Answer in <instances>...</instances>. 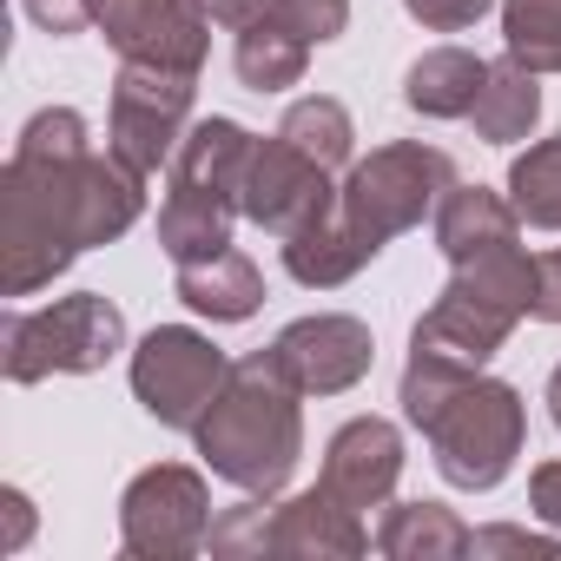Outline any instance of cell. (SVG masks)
<instances>
[{
  "label": "cell",
  "instance_id": "1",
  "mask_svg": "<svg viewBox=\"0 0 561 561\" xmlns=\"http://www.w3.org/2000/svg\"><path fill=\"white\" fill-rule=\"evenodd\" d=\"M139 211L146 172H133L119 152H93L73 106L34 113L0 172V291L34 298L80 251L133 231Z\"/></svg>",
  "mask_w": 561,
  "mask_h": 561
},
{
  "label": "cell",
  "instance_id": "2",
  "mask_svg": "<svg viewBox=\"0 0 561 561\" xmlns=\"http://www.w3.org/2000/svg\"><path fill=\"white\" fill-rule=\"evenodd\" d=\"M397 403H403L410 430L430 436V456H436V469H443L449 489L482 495L522 456L528 410H522L515 383L482 377V364L436 357V351H410L403 383H397Z\"/></svg>",
  "mask_w": 561,
  "mask_h": 561
},
{
  "label": "cell",
  "instance_id": "3",
  "mask_svg": "<svg viewBox=\"0 0 561 561\" xmlns=\"http://www.w3.org/2000/svg\"><path fill=\"white\" fill-rule=\"evenodd\" d=\"M298 383L277 370L271 351H251L231 364L225 390L211 397V410L198 416V456L218 482L244 489V495H277L291 482L298 456H305V416H298Z\"/></svg>",
  "mask_w": 561,
  "mask_h": 561
},
{
  "label": "cell",
  "instance_id": "4",
  "mask_svg": "<svg viewBox=\"0 0 561 561\" xmlns=\"http://www.w3.org/2000/svg\"><path fill=\"white\" fill-rule=\"evenodd\" d=\"M456 185V165L449 152L423 146V139H397V146H377L370 159H357L337 185V231L377 257L390 238H403L410 225H423V211L443 205V192Z\"/></svg>",
  "mask_w": 561,
  "mask_h": 561
},
{
  "label": "cell",
  "instance_id": "5",
  "mask_svg": "<svg viewBox=\"0 0 561 561\" xmlns=\"http://www.w3.org/2000/svg\"><path fill=\"white\" fill-rule=\"evenodd\" d=\"M119 351H126V318L100 291L60 298V305H41V311H8V324H0L8 383L87 377V370H106Z\"/></svg>",
  "mask_w": 561,
  "mask_h": 561
},
{
  "label": "cell",
  "instance_id": "6",
  "mask_svg": "<svg viewBox=\"0 0 561 561\" xmlns=\"http://www.w3.org/2000/svg\"><path fill=\"white\" fill-rule=\"evenodd\" d=\"M192 93H198V73L185 67H146V60H126L119 80H113V113H106V152H119L133 172H159L179 139L192 133Z\"/></svg>",
  "mask_w": 561,
  "mask_h": 561
},
{
  "label": "cell",
  "instance_id": "7",
  "mask_svg": "<svg viewBox=\"0 0 561 561\" xmlns=\"http://www.w3.org/2000/svg\"><path fill=\"white\" fill-rule=\"evenodd\" d=\"M211 541V489L185 462L139 469L119 495V548L139 561H185Z\"/></svg>",
  "mask_w": 561,
  "mask_h": 561
},
{
  "label": "cell",
  "instance_id": "8",
  "mask_svg": "<svg viewBox=\"0 0 561 561\" xmlns=\"http://www.w3.org/2000/svg\"><path fill=\"white\" fill-rule=\"evenodd\" d=\"M225 377H231L225 351L205 331H192V324H159L133 351V397L165 430H198V416L211 410V397L225 390Z\"/></svg>",
  "mask_w": 561,
  "mask_h": 561
},
{
  "label": "cell",
  "instance_id": "9",
  "mask_svg": "<svg viewBox=\"0 0 561 561\" xmlns=\"http://www.w3.org/2000/svg\"><path fill=\"white\" fill-rule=\"evenodd\" d=\"M244 218L251 225H264L271 238H298V231H311V225H324L331 211H337V185H331V172L311 159V152H298L285 133H271V139H257L251 146V165H244Z\"/></svg>",
  "mask_w": 561,
  "mask_h": 561
},
{
  "label": "cell",
  "instance_id": "10",
  "mask_svg": "<svg viewBox=\"0 0 561 561\" xmlns=\"http://www.w3.org/2000/svg\"><path fill=\"white\" fill-rule=\"evenodd\" d=\"M271 357L305 397H344L370 377L377 337H370V324H357L344 311H318V318H298V324L277 331Z\"/></svg>",
  "mask_w": 561,
  "mask_h": 561
},
{
  "label": "cell",
  "instance_id": "11",
  "mask_svg": "<svg viewBox=\"0 0 561 561\" xmlns=\"http://www.w3.org/2000/svg\"><path fill=\"white\" fill-rule=\"evenodd\" d=\"M93 27L113 41L119 60H146V67H205L211 47V21L192 0H93Z\"/></svg>",
  "mask_w": 561,
  "mask_h": 561
},
{
  "label": "cell",
  "instance_id": "12",
  "mask_svg": "<svg viewBox=\"0 0 561 561\" xmlns=\"http://www.w3.org/2000/svg\"><path fill=\"white\" fill-rule=\"evenodd\" d=\"M397 476H403V430L383 423V416H351L331 443H324V489L344 502V508H383L397 495Z\"/></svg>",
  "mask_w": 561,
  "mask_h": 561
},
{
  "label": "cell",
  "instance_id": "13",
  "mask_svg": "<svg viewBox=\"0 0 561 561\" xmlns=\"http://www.w3.org/2000/svg\"><path fill=\"white\" fill-rule=\"evenodd\" d=\"M522 318L508 311V305H495V298H482V291H469L462 277H449L443 285V298L416 318V331H410V351H436V357H462V364H489L502 344H508V331H515Z\"/></svg>",
  "mask_w": 561,
  "mask_h": 561
},
{
  "label": "cell",
  "instance_id": "14",
  "mask_svg": "<svg viewBox=\"0 0 561 561\" xmlns=\"http://www.w3.org/2000/svg\"><path fill=\"white\" fill-rule=\"evenodd\" d=\"M364 515L344 508L324 482L291 495V502H271V554H291V561H351L364 554Z\"/></svg>",
  "mask_w": 561,
  "mask_h": 561
},
{
  "label": "cell",
  "instance_id": "15",
  "mask_svg": "<svg viewBox=\"0 0 561 561\" xmlns=\"http://www.w3.org/2000/svg\"><path fill=\"white\" fill-rule=\"evenodd\" d=\"M251 133L238 119H198L179 152H172V185H198V192H218V198H244V165H251ZM244 211V205H238Z\"/></svg>",
  "mask_w": 561,
  "mask_h": 561
},
{
  "label": "cell",
  "instance_id": "16",
  "mask_svg": "<svg viewBox=\"0 0 561 561\" xmlns=\"http://www.w3.org/2000/svg\"><path fill=\"white\" fill-rule=\"evenodd\" d=\"M231 218H238L231 198L198 192V185H165V205H159V251H165L172 264L218 257V251H231Z\"/></svg>",
  "mask_w": 561,
  "mask_h": 561
},
{
  "label": "cell",
  "instance_id": "17",
  "mask_svg": "<svg viewBox=\"0 0 561 561\" xmlns=\"http://www.w3.org/2000/svg\"><path fill=\"white\" fill-rule=\"evenodd\" d=\"M482 80H489V60H476L469 47H430L403 73V100L423 119H469L482 100Z\"/></svg>",
  "mask_w": 561,
  "mask_h": 561
},
{
  "label": "cell",
  "instance_id": "18",
  "mask_svg": "<svg viewBox=\"0 0 561 561\" xmlns=\"http://www.w3.org/2000/svg\"><path fill=\"white\" fill-rule=\"evenodd\" d=\"M179 298L211 324H244L264 305V277L244 251H218V257L179 264Z\"/></svg>",
  "mask_w": 561,
  "mask_h": 561
},
{
  "label": "cell",
  "instance_id": "19",
  "mask_svg": "<svg viewBox=\"0 0 561 561\" xmlns=\"http://www.w3.org/2000/svg\"><path fill=\"white\" fill-rule=\"evenodd\" d=\"M515 231H522L515 205L502 192H489V185H449L443 205H436V244H443L449 264H462V257H476L489 244H508Z\"/></svg>",
  "mask_w": 561,
  "mask_h": 561
},
{
  "label": "cell",
  "instance_id": "20",
  "mask_svg": "<svg viewBox=\"0 0 561 561\" xmlns=\"http://www.w3.org/2000/svg\"><path fill=\"white\" fill-rule=\"evenodd\" d=\"M541 73H528L522 60H489V80H482V100H476V139H489V146H515V139H528L535 133V119H541V87H535Z\"/></svg>",
  "mask_w": 561,
  "mask_h": 561
},
{
  "label": "cell",
  "instance_id": "21",
  "mask_svg": "<svg viewBox=\"0 0 561 561\" xmlns=\"http://www.w3.org/2000/svg\"><path fill=\"white\" fill-rule=\"evenodd\" d=\"M377 548L390 561H456L469 554V528L443 502H397L377 528Z\"/></svg>",
  "mask_w": 561,
  "mask_h": 561
},
{
  "label": "cell",
  "instance_id": "22",
  "mask_svg": "<svg viewBox=\"0 0 561 561\" xmlns=\"http://www.w3.org/2000/svg\"><path fill=\"white\" fill-rule=\"evenodd\" d=\"M305 60H311V47H305L298 34H285L277 21L238 27L231 67H238V80H244L251 93H285V87H298V80H305Z\"/></svg>",
  "mask_w": 561,
  "mask_h": 561
},
{
  "label": "cell",
  "instance_id": "23",
  "mask_svg": "<svg viewBox=\"0 0 561 561\" xmlns=\"http://www.w3.org/2000/svg\"><path fill=\"white\" fill-rule=\"evenodd\" d=\"M277 133H285L298 152H311L324 172H344V165H357V126H351V113H344L337 100H324V93L298 100L285 119H277Z\"/></svg>",
  "mask_w": 561,
  "mask_h": 561
},
{
  "label": "cell",
  "instance_id": "24",
  "mask_svg": "<svg viewBox=\"0 0 561 561\" xmlns=\"http://www.w3.org/2000/svg\"><path fill=\"white\" fill-rule=\"evenodd\" d=\"M508 205L522 225L561 231V139H541L508 165Z\"/></svg>",
  "mask_w": 561,
  "mask_h": 561
},
{
  "label": "cell",
  "instance_id": "25",
  "mask_svg": "<svg viewBox=\"0 0 561 561\" xmlns=\"http://www.w3.org/2000/svg\"><path fill=\"white\" fill-rule=\"evenodd\" d=\"M502 47L528 73H561V0H502Z\"/></svg>",
  "mask_w": 561,
  "mask_h": 561
},
{
  "label": "cell",
  "instance_id": "26",
  "mask_svg": "<svg viewBox=\"0 0 561 561\" xmlns=\"http://www.w3.org/2000/svg\"><path fill=\"white\" fill-rule=\"evenodd\" d=\"M211 554H231V561H244V554H271V495H251V502H238V508H225L218 522H211V541H205Z\"/></svg>",
  "mask_w": 561,
  "mask_h": 561
},
{
  "label": "cell",
  "instance_id": "27",
  "mask_svg": "<svg viewBox=\"0 0 561 561\" xmlns=\"http://www.w3.org/2000/svg\"><path fill=\"white\" fill-rule=\"evenodd\" d=\"M264 21H277L285 34H298L305 47H324V41H337L351 27V0H271Z\"/></svg>",
  "mask_w": 561,
  "mask_h": 561
},
{
  "label": "cell",
  "instance_id": "28",
  "mask_svg": "<svg viewBox=\"0 0 561 561\" xmlns=\"http://www.w3.org/2000/svg\"><path fill=\"white\" fill-rule=\"evenodd\" d=\"M469 554H535V561H561V535H535V528H469Z\"/></svg>",
  "mask_w": 561,
  "mask_h": 561
},
{
  "label": "cell",
  "instance_id": "29",
  "mask_svg": "<svg viewBox=\"0 0 561 561\" xmlns=\"http://www.w3.org/2000/svg\"><path fill=\"white\" fill-rule=\"evenodd\" d=\"M403 8L430 27V34H462V27H476L495 0H403Z\"/></svg>",
  "mask_w": 561,
  "mask_h": 561
},
{
  "label": "cell",
  "instance_id": "30",
  "mask_svg": "<svg viewBox=\"0 0 561 561\" xmlns=\"http://www.w3.org/2000/svg\"><path fill=\"white\" fill-rule=\"evenodd\" d=\"M21 8H27V21L41 27V34H80L87 21H93V0H21Z\"/></svg>",
  "mask_w": 561,
  "mask_h": 561
},
{
  "label": "cell",
  "instance_id": "31",
  "mask_svg": "<svg viewBox=\"0 0 561 561\" xmlns=\"http://www.w3.org/2000/svg\"><path fill=\"white\" fill-rule=\"evenodd\" d=\"M528 508L561 535V462H541V469L528 476Z\"/></svg>",
  "mask_w": 561,
  "mask_h": 561
},
{
  "label": "cell",
  "instance_id": "32",
  "mask_svg": "<svg viewBox=\"0 0 561 561\" xmlns=\"http://www.w3.org/2000/svg\"><path fill=\"white\" fill-rule=\"evenodd\" d=\"M535 318L541 324H561V251L535 257Z\"/></svg>",
  "mask_w": 561,
  "mask_h": 561
},
{
  "label": "cell",
  "instance_id": "33",
  "mask_svg": "<svg viewBox=\"0 0 561 561\" xmlns=\"http://www.w3.org/2000/svg\"><path fill=\"white\" fill-rule=\"evenodd\" d=\"M192 8H198L205 21H218V27H251V21L271 14V0H192Z\"/></svg>",
  "mask_w": 561,
  "mask_h": 561
},
{
  "label": "cell",
  "instance_id": "34",
  "mask_svg": "<svg viewBox=\"0 0 561 561\" xmlns=\"http://www.w3.org/2000/svg\"><path fill=\"white\" fill-rule=\"evenodd\" d=\"M0 508H8V535H0V554H21L27 535H34V502H27L21 489H8V495H0Z\"/></svg>",
  "mask_w": 561,
  "mask_h": 561
},
{
  "label": "cell",
  "instance_id": "35",
  "mask_svg": "<svg viewBox=\"0 0 561 561\" xmlns=\"http://www.w3.org/2000/svg\"><path fill=\"white\" fill-rule=\"evenodd\" d=\"M548 416H554V430H561V364L548 370Z\"/></svg>",
  "mask_w": 561,
  "mask_h": 561
}]
</instances>
